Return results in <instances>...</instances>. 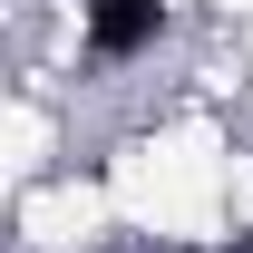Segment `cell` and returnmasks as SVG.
<instances>
[{"label":"cell","instance_id":"1","mask_svg":"<svg viewBox=\"0 0 253 253\" xmlns=\"http://www.w3.org/2000/svg\"><path fill=\"white\" fill-rule=\"evenodd\" d=\"M156 49V0H88V59H136Z\"/></svg>","mask_w":253,"mask_h":253}]
</instances>
